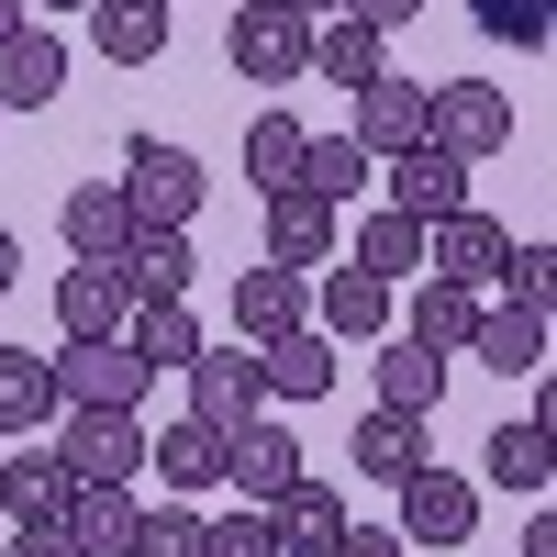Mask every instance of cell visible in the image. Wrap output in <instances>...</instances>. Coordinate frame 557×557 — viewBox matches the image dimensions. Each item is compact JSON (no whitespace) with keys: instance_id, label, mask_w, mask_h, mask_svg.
Here are the masks:
<instances>
[{"instance_id":"ee69618b","label":"cell","mask_w":557,"mask_h":557,"mask_svg":"<svg viewBox=\"0 0 557 557\" xmlns=\"http://www.w3.org/2000/svg\"><path fill=\"white\" fill-rule=\"evenodd\" d=\"M12 278H23V246H12V223H0V290H12Z\"/></svg>"},{"instance_id":"7a4b0ae2","label":"cell","mask_w":557,"mask_h":557,"mask_svg":"<svg viewBox=\"0 0 557 557\" xmlns=\"http://www.w3.org/2000/svg\"><path fill=\"white\" fill-rule=\"evenodd\" d=\"M201 157L190 146H157V134H134L123 146V201H134V235H146V223H168V235H190V212H201Z\"/></svg>"},{"instance_id":"f6af8a7d","label":"cell","mask_w":557,"mask_h":557,"mask_svg":"<svg viewBox=\"0 0 557 557\" xmlns=\"http://www.w3.org/2000/svg\"><path fill=\"white\" fill-rule=\"evenodd\" d=\"M290 12H312V23H323V12H335V0H290Z\"/></svg>"},{"instance_id":"60d3db41","label":"cell","mask_w":557,"mask_h":557,"mask_svg":"<svg viewBox=\"0 0 557 557\" xmlns=\"http://www.w3.org/2000/svg\"><path fill=\"white\" fill-rule=\"evenodd\" d=\"M12 557H78L67 524H12Z\"/></svg>"},{"instance_id":"d6986e66","label":"cell","mask_w":557,"mask_h":557,"mask_svg":"<svg viewBox=\"0 0 557 557\" xmlns=\"http://www.w3.org/2000/svg\"><path fill=\"white\" fill-rule=\"evenodd\" d=\"M469 357L502 368V380H535V368H546V312H535V301H480Z\"/></svg>"},{"instance_id":"277c9868","label":"cell","mask_w":557,"mask_h":557,"mask_svg":"<svg viewBox=\"0 0 557 557\" xmlns=\"http://www.w3.org/2000/svg\"><path fill=\"white\" fill-rule=\"evenodd\" d=\"M424 146H446V157H502L513 146V101H502L491 78H435L424 89Z\"/></svg>"},{"instance_id":"8992f818","label":"cell","mask_w":557,"mask_h":557,"mask_svg":"<svg viewBox=\"0 0 557 557\" xmlns=\"http://www.w3.org/2000/svg\"><path fill=\"white\" fill-rule=\"evenodd\" d=\"M178 380H190V412L223 424V435H235L246 412H268V380H257V346H246V335H235V346H201Z\"/></svg>"},{"instance_id":"f546056e","label":"cell","mask_w":557,"mask_h":557,"mask_svg":"<svg viewBox=\"0 0 557 557\" xmlns=\"http://www.w3.org/2000/svg\"><path fill=\"white\" fill-rule=\"evenodd\" d=\"M412 335H424L435 357H457V346L480 335V290H469V278H435V268H424V290H412Z\"/></svg>"},{"instance_id":"f35d334b","label":"cell","mask_w":557,"mask_h":557,"mask_svg":"<svg viewBox=\"0 0 557 557\" xmlns=\"http://www.w3.org/2000/svg\"><path fill=\"white\" fill-rule=\"evenodd\" d=\"M469 23L491 45H546V0H469Z\"/></svg>"},{"instance_id":"ffe728a7","label":"cell","mask_w":557,"mask_h":557,"mask_svg":"<svg viewBox=\"0 0 557 557\" xmlns=\"http://www.w3.org/2000/svg\"><path fill=\"white\" fill-rule=\"evenodd\" d=\"M346 457H357V480H412V469H424V412H357V435H346Z\"/></svg>"},{"instance_id":"1f68e13d","label":"cell","mask_w":557,"mask_h":557,"mask_svg":"<svg viewBox=\"0 0 557 557\" xmlns=\"http://www.w3.org/2000/svg\"><path fill=\"white\" fill-rule=\"evenodd\" d=\"M346 257H357L368 278H391V290H401V278H424V223H412V212H368Z\"/></svg>"},{"instance_id":"ab89813d","label":"cell","mask_w":557,"mask_h":557,"mask_svg":"<svg viewBox=\"0 0 557 557\" xmlns=\"http://www.w3.org/2000/svg\"><path fill=\"white\" fill-rule=\"evenodd\" d=\"M323 557H412V546H401L391 524H357V513H346V535H335V546H323Z\"/></svg>"},{"instance_id":"7dc6e473","label":"cell","mask_w":557,"mask_h":557,"mask_svg":"<svg viewBox=\"0 0 557 557\" xmlns=\"http://www.w3.org/2000/svg\"><path fill=\"white\" fill-rule=\"evenodd\" d=\"M45 12H89V0H45Z\"/></svg>"},{"instance_id":"c3c4849f","label":"cell","mask_w":557,"mask_h":557,"mask_svg":"<svg viewBox=\"0 0 557 557\" xmlns=\"http://www.w3.org/2000/svg\"><path fill=\"white\" fill-rule=\"evenodd\" d=\"M168 12H178V0H168Z\"/></svg>"},{"instance_id":"3957f363","label":"cell","mask_w":557,"mask_h":557,"mask_svg":"<svg viewBox=\"0 0 557 557\" xmlns=\"http://www.w3.org/2000/svg\"><path fill=\"white\" fill-rule=\"evenodd\" d=\"M146 380H157V368L134 357L123 335H67V357H57V412H134Z\"/></svg>"},{"instance_id":"681fc988","label":"cell","mask_w":557,"mask_h":557,"mask_svg":"<svg viewBox=\"0 0 557 557\" xmlns=\"http://www.w3.org/2000/svg\"><path fill=\"white\" fill-rule=\"evenodd\" d=\"M0 123H12V112H0Z\"/></svg>"},{"instance_id":"cb8c5ba5","label":"cell","mask_w":557,"mask_h":557,"mask_svg":"<svg viewBox=\"0 0 557 557\" xmlns=\"http://www.w3.org/2000/svg\"><path fill=\"white\" fill-rule=\"evenodd\" d=\"M89 45L112 67H157L168 57V0H89Z\"/></svg>"},{"instance_id":"b9f144b4","label":"cell","mask_w":557,"mask_h":557,"mask_svg":"<svg viewBox=\"0 0 557 557\" xmlns=\"http://www.w3.org/2000/svg\"><path fill=\"white\" fill-rule=\"evenodd\" d=\"M335 12H357L368 34H391V23H412V12H424V0H335Z\"/></svg>"},{"instance_id":"836d02e7","label":"cell","mask_w":557,"mask_h":557,"mask_svg":"<svg viewBox=\"0 0 557 557\" xmlns=\"http://www.w3.org/2000/svg\"><path fill=\"white\" fill-rule=\"evenodd\" d=\"M123 346L146 357V368H190V357H201V323H190V301H134Z\"/></svg>"},{"instance_id":"ba28073f","label":"cell","mask_w":557,"mask_h":557,"mask_svg":"<svg viewBox=\"0 0 557 557\" xmlns=\"http://www.w3.org/2000/svg\"><path fill=\"white\" fill-rule=\"evenodd\" d=\"M290 323H312V268H278V257L235 268V335L268 346V335H290Z\"/></svg>"},{"instance_id":"83f0119b","label":"cell","mask_w":557,"mask_h":557,"mask_svg":"<svg viewBox=\"0 0 557 557\" xmlns=\"http://www.w3.org/2000/svg\"><path fill=\"white\" fill-rule=\"evenodd\" d=\"M446 368H457V357H435L424 335L380 346V401H391V412H424V424H435V401H446Z\"/></svg>"},{"instance_id":"7c38bea8","label":"cell","mask_w":557,"mask_h":557,"mask_svg":"<svg viewBox=\"0 0 557 557\" xmlns=\"http://www.w3.org/2000/svg\"><path fill=\"white\" fill-rule=\"evenodd\" d=\"M57 235H67V257H123V246H134V201H123V178H67Z\"/></svg>"},{"instance_id":"9a60e30c","label":"cell","mask_w":557,"mask_h":557,"mask_svg":"<svg viewBox=\"0 0 557 557\" xmlns=\"http://www.w3.org/2000/svg\"><path fill=\"white\" fill-rule=\"evenodd\" d=\"M67 480H134L146 469V424L134 412H67Z\"/></svg>"},{"instance_id":"d6a6232c","label":"cell","mask_w":557,"mask_h":557,"mask_svg":"<svg viewBox=\"0 0 557 557\" xmlns=\"http://www.w3.org/2000/svg\"><path fill=\"white\" fill-rule=\"evenodd\" d=\"M301 146H312V123H301V112H257V123H246V178H257V201L301 178Z\"/></svg>"},{"instance_id":"7402d4cb","label":"cell","mask_w":557,"mask_h":557,"mask_svg":"<svg viewBox=\"0 0 557 557\" xmlns=\"http://www.w3.org/2000/svg\"><path fill=\"white\" fill-rule=\"evenodd\" d=\"M268 257H278V268H335V201L268 190Z\"/></svg>"},{"instance_id":"4dcf8cb0","label":"cell","mask_w":557,"mask_h":557,"mask_svg":"<svg viewBox=\"0 0 557 557\" xmlns=\"http://www.w3.org/2000/svg\"><path fill=\"white\" fill-rule=\"evenodd\" d=\"M368 168H380V157H368L357 134H312V146H301V178H290V190H312V201H335V212H346V201L368 190Z\"/></svg>"},{"instance_id":"bcb514c9","label":"cell","mask_w":557,"mask_h":557,"mask_svg":"<svg viewBox=\"0 0 557 557\" xmlns=\"http://www.w3.org/2000/svg\"><path fill=\"white\" fill-rule=\"evenodd\" d=\"M12 23H23V0H0V34H12Z\"/></svg>"},{"instance_id":"e575fe53","label":"cell","mask_w":557,"mask_h":557,"mask_svg":"<svg viewBox=\"0 0 557 557\" xmlns=\"http://www.w3.org/2000/svg\"><path fill=\"white\" fill-rule=\"evenodd\" d=\"M546 469H557V457H546V424H502V435H491V491H546Z\"/></svg>"},{"instance_id":"d4e9b609","label":"cell","mask_w":557,"mask_h":557,"mask_svg":"<svg viewBox=\"0 0 557 557\" xmlns=\"http://www.w3.org/2000/svg\"><path fill=\"white\" fill-rule=\"evenodd\" d=\"M268 524H278V557H323V546H335V535H346V502H335V491H323V480L301 469L290 491H278V502H268Z\"/></svg>"},{"instance_id":"52a82bcc","label":"cell","mask_w":557,"mask_h":557,"mask_svg":"<svg viewBox=\"0 0 557 557\" xmlns=\"http://www.w3.org/2000/svg\"><path fill=\"white\" fill-rule=\"evenodd\" d=\"M290 480H301V435L268 424V412H246V424L223 435V491H235V502H278Z\"/></svg>"},{"instance_id":"e0dca14e","label":"cell","mask_w":557,"mask_h":557,"mask_svg":"<svg viewBox=\"0 0 557 557\" xmlns=\"http://www.w3.org/2000/svg\"><path fill=\"white\" fill-rule=\"evenodd\" d=\"M57 323H67V335H123V323H134L123 268H112V257H67V278H57Z\"/></svg>"},{"instance_id":"5bb4252c","label":"cell","mask_w":557,"mask_h":557,"mask_svg":"<svg viewBox=\"0 0 557 557\" xmlns=\"http://www.w3.org/2000/svg\"><path fill=\"white\" fill-rule=\"evenodd\" d=\"M357 146L368 157H401V146H424V78H401V67H380V78H368L357 89Z\"/></svg>"},{"instance_id":"8d00e7d4","label":"cell","mask_w":557,"mask_h":557,"mask_svg":"<svg viewBox=\"0 0 557 557\" xmlns=\"http://www.w3.org/2000/svg\"><path fill=\"white\" fill-rule=\"evenodd\" d=\"M502 290L546 312V301H557V246H546V235H524V246H502Z\"/></svg>"},{"instance_id":"8fae6325","label":"cell","mask_w":557,"mask_h":557,"mask_svg":"<svg viewBox=\"0 0 557 557\" xmlns=\"http://www.w3.org/2000/svg\"><path fill=\"white\" fill-rule=\"evenodd\" d=\"M391 212H412V223L469 212V157H446V146H401V157H391Z\"/></svg>"},{"instance_id":"f1b7e54d","label":"cell","mask_w":557,"mask_h":557,"mask_svg":"<svg viewBox=\"0 0 557 557\" xmlns=\"http://www.w3.org/2000/svg\"><path fill=\"white\" fill-rule=\"evenodd\" d=\"M312 67H323V78H335V89H368V78H380V67H391V45H380V34H368L357 12H323V23H312Z\"/></svg>"},{"instance_id":"ac0fdd59","label":"cell","mask_w":557,"mask_h":557,"mask_svg":"<svg viewBox=\"0 0 557 557\" xmlns=\"http://www.w3.org/2000/svg\"><path fill=\"white\" fill-rule=\"evenodd\" d=\"M67 457L57 446H12V457H0V513H12V524H67Z\"/></svg>"},{"instance_id":"44dd1931","label":"cell","mask_w":557,"mask_h":557,"mask_svg":"<svg viewBox=\"0 0 557 557\" xmlns=\"http://www.w3.org/2000/svg\"><path fill=\"white\" fill-rule=\"evenodd\" d=\"M112 268H123V290H134V301H190V278H201L190 235H168V223H146V235H134Z\"/></svg>"},{"instance_id":"6da1fadb","label":"cell","mask_w":557,"mask_h":557,"mask_svg":"<svg viewBox=\"0 0 557 557\" xmlns=\"http://www.w3.org/2000/svg\"><path fill=\"white\" fill-rule=\"evenodd\" d=\"M223 57H235V78H257V89H290V78H312V12L246 0V12L223 23Z\"/></svg>"},{"instance_id":"4fadbf2b","label":"cell","mask_w":557,"mask_h":557,"mask_svg":"<svg viewBox=\"0 0 557 557\" xmlns=\"http://www.w3.org/2000/svg\"><path fill=\"white\" fill-rule=\"evenodd\" d=\"M502 246H513V235H502L480 201L446 212V223H424V268H435V278H469V290H491V278H502Z\"/></svg>"},{"instance_id":"2e32d148","label":"cell","mask_w":557,"mask_h":557,"mask_svg":"<svg viewBox=\"0 0 557 557\" xmlns=\"http://www.w3.org/2000/svg\"><path fill=\"white\" fill-rule=\"evenodd\" d=\"M257 380H268V401H323V391H335V335H323V323L268 335L257 346Z\"/></svg>"},{"instance_id":"30bf717a","label":"cell","mask_w":557,"mask_h":557,"mask_svg":"<svg viewBox=\"0 0 557 557\" xmlns=\"http://www.w3.org/2000/svg\"><path fill=\"white\" fill-rule=\"evenodd\" d=\"M312 323L335 346H368V335H391V278H368L357 257H335L323 268V290H312Z\"/></svg>"},{"instance_id":"9c48e42d","label":"cell","mask_w":557,"mask_h":557,"mask_svg":"<svg viewBox=\"0 0 557 557\" xmlns=\"http://www.w3.org/2000/svg\"><path fill=\"white\" fill-rule=\"evenodd\" d=\"M45 101H67V45L45 23H12L0 34V112H45Z\"/></svg>"},{"instance_id":"5b68a950","label":"cell","mask_w":557,"mask_h":557,"mask_svg":"<svg viewBox=\"0 0 557 557\" xmlns=\"http://www.w3.org/2000/svg\"><path fill=\"white\" fill-rule=\"evenodd\" d=\"M391 535L424 546V557H457V546L480 535V480H457V469H435V457H424V469L401 480V524H391Z\"/></svg>"},{"instance_id":"603a6c76","label":"cell","mask_w":557,"mask_h":557,"mask_svg":"<svg viewBox=\"0 0 557 557\" xmlns=\"http://www.w3.org/2000/svg\"><path fill=\"white\" fill-rule=\"evenodd\" d=\"M134 513H146V502H134V480H78V491H67V535H78V557H123V546H134Z\"/></svg>"},{"instance_id":"4316f807","label":"cell","mask_w":557,"mask_h":557,"mask_svg":"<svg viewBox=\"0 0 557 557\" xmlns=\"http://www.w3.org/2000/svg\"><path fill=\"white\" fill-rule=\"evenodd\" d=\"M146 457H157V480H168V491H212V480H223V424L178 412L168 435H146Z\"/></svg>"},{"instance_id":"74e56055","label":"cell","mask_w":557,"mask_h":557,"mask_svg":"<svg viewBox=\"0 0 557 557\" xmlns=\"http://www.w3.org/2000/svg\"><path fill=\"white\" fill-rule=\"evenodd\" d=\"M201 557H278V524H268V502H235L212 535H201Z\"/></svg>"},{"instance_id":"d590c367","label":"cell","mask_w":557,"mask_h":557,"mask_svg":"<svg viewBox=\"0 0 557 557\" xmlns=\"http://www.w3.org/2000/svg\"><path fill=\"white\" fill-rule=\"evenodd\" d=\"M212 513H190V502H157V513H134V546L123 557H201Z\"/></svg>"},{"instance_id":"484cf974","label":"cell","mask_w":557,"mask_h":557,"mask_svg":"<svg viewBox=\"0 0 557 557\" xmlns=\"http://www.w3.org/2000/svg\"><path fill=\"white\" fill-rule=\"evenodd\" d=\"M57 424V357L0 346V435H45Z\"/></svg>"},{"instance_id":"7bdbcfd3","label":"cell","mask_w":557,"mask_h":557,"mask_svg":"<svg viewBox=\"0 0 557 557\" xmlns=\"http://www.w3.org/2000/svg\"><path fill=\"white\" fill-rule=\"evenodd\" d=\"M524 557H557V513H535V524H524Z\"/></svg>"}]
</instances>
